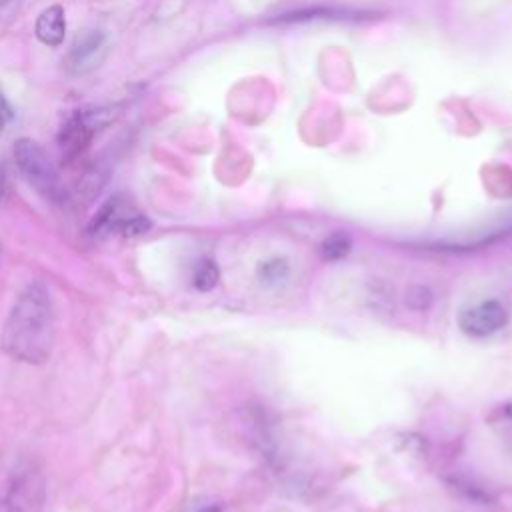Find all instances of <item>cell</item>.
Segmentation results:
<instances>
[{"instance_id": "obj_13", "label": "cell", "mask_w": 512, "mask_h": 512, "mask_svg": "<svg viewBox=\"0 0 512 512\" xmlns=\"http://www.w3.org/2000/svg\"><path fill=\"white\" fill-rule=\"evenodd\" d=\"M8 118H12V110H10L6 98H4V94H2V90H0V126H2Z\"/></svg>"}, {"instance_id": "obj_8", "label": "cell", "mask_w": 512, "mask_h": 512, "mask_svg": "<svg viewBox=\"0 0 512 512\" xmlns=\"http://www.w3.org/2000/svg\"><path fill=\"white\" fill-rule=\"evenodd\" d=\"M66 34V20L62 6L46 8L36 20V38L46 46L62 44Z\"/></svg>"}, {"instance_id": "obj_2", "label": "cell", "mask_w": 512, "mask_h": 512, "mask_svg": "<svg viewBox=\"0 0 512 512\" xmlns=\"http://www.w3.org/2000/svg\"><path fill=\"white\" fill-rule=\"evenodd\" d=\"M14 158L16 164L26 178V182L48 202L52 204H66L68 202V190L48 158V154L42 150L40 144H36L30 138H20L14 146Z\"/></svg>"}, {"instance_id": "obj_10", "label": "cell", "mask_w": 512, "mask_h": 512, "mask_svg": "<svg viewBox=\"0 0 512 512\" xmlns=\"http://www.w3.org/2000/svg\"><path fill=\"white\" fill-rule=\"evenodd\" d=\"M290 274L288 262L284 258H270L266 262H260L258 276L266 286H278L282 284Z\"/></svg>"}, {"instance_id": "obj_3", "label": "cell", "mask_w": 512, "mask_h": 512, "mask_svg": "<svg viewBox=\"0 0 512 512\" xmlns=\"http://www.w3.org/2000/svg\"><path fill=\"white\" fill-rule=\"evenodd\" d=\"M152 226L150 218L142 214L128 198L114 196L106 200L100 210L94 214V218L88 224V232L92 238H110V236H122L132 238L148 232Z\"/></svg>"}, {"instance_id": "obj_14", "label": "cell", "mask_w": 512, "mask_h": 512, "mask_svg": "<svg viewBox=\"0 0 512 512\" xmlns=\"http://www.w3.org/2000/svg\"><path fill=\"white\" fill-rule=\"evenodd\" d=\"M6 190H8V180H6V170L0 164V202L6 198Z\"/></svg>"}, {"instance_id": "obj_11", "label": "cell", "mask_w": 512, "mask_h": 512, "mask_svg": "<svg viewBox=\"0 0 512 512\" xmlns=\"http://www.w3.org/2000/svg\"><path fill=\"white\" fill-rule=\"evenodd\" d=\"M218 278H220V272L214 260H200L194 268L192 284L200 292H210L218 284Z\"/></svg>"}, {"instance_id": "obj_7", "label": "cell", "mask_w": 512, "mask_h": 512, "mask_svg": "<svg viewBox=\"0 0 512 512\" xmlns=\"http://www.w3.org/2000/svg\"><path fill=\"white\" fill-rule=\"evenodd\" d=\"M104 56H106V36L96 30H86L74 40L66 64L72 72L82 74L96 68L104 60Z\"/></svg>"}, {"instance_id": "obj_9", "label": "cell", "mask_w": 512, "mask_h": 512, "mask_svg": "<svg viewBox=\"0 0 512 512\" xmlns=\"http://www.w3.org/2000/svg\"><path fill=\"white\" fill-rule=\"evenodd\" d=\"M350 248H352V238L346 232L338 230L320 242V256L328 262H336L348 256Z\"/></svg>"}, {"instance_id": "obj_12", "label": "cell", "mask_w": 512, "mask_h": 512, "mask_svg": "<svg viewBox=\"0 0 512 512\" xmlns=\"http://www.w3.org/2000/svg\"><path fill=\"white\" fill-rule=\"evenodd\" d=\"M430 300H432V294H430V290L424 288V286H414V288H410L408 294H406V302H408V306L414 308V310L426 308V306L430 304Z\"/></svg>"}, {"instance_id": "obj_5", "label": "cell", "mask_w": 512, "mask_h": 512, "mask_svg": "<svg viewBox=\"0 0 512 512\" xmlns=\"http://www.w3.org/2000/svg\"><path fill=\"white\" fill-rule=\"evenodd\" d=\"M112 120V112L108 108H82L76 110L62 124L58 132V146L62 158L66 162L76 160L90 146L94 134Z\"/></svg>"}, {"instance_id": "obj_1", "label": "cell", "mask_w": 512, "mask_h": 512, "mask_svg": "<svg viewBox=\"0 0 512 512\" xmlns=\"http://www.w3.org/2000/svg\"><path fill=\"white\" fill-rule=\"evenodd\" d=\"M54 342V304L42 282H30L12 304L0 344L2 350L24 364H44Z\"/></svg>"}, {"instance_id": "obj_4", "label": "cell", "mask_w": 512, "mask_h": 512, "mask_svg": "<svg viewBox=\"0 0 512 512\" xmlns=\"http://www.w3.org/2000/svg\"><path fill=\"white\" fill-rule=\"evenodd\" d=\"M46 498L42 472L34 464L18 466L0 488V512H40Z\"/></svg>"}, {"instance_id": "obj_6", "label": "cell", "mask_w": 512, "mask_h": 512, "mask_svg": "<svg viewBox=\"0 0 512 512\" xmlns=\"http://www.w3.org/2000/svg\"><path fill=\"white\" fill-rule=\"evenodd\" d=\"M508 322V312L506 308L496 302V300H486L480 304H474L470 308H466L460 318L458 324L462 328V332L470 334V336H488L498 332L504 324Z\"/></svg>"}, {"instance_id": "obj_15", "label": "cell", "mask_w": 512, "mask_h": 512, "mask_svg": "<svg viewBox=\"0 0 512 512\" xmlns=\"http://www.w3.org/2000/svg\"><path fill=\"white\" fill-rule=\"evenodd\" d=\"M200 512H222L218 506H206V508H202Z\"/></svg>"}]
</instances>
